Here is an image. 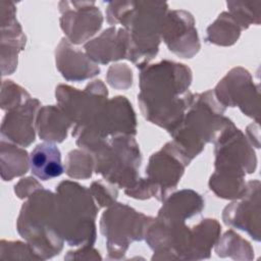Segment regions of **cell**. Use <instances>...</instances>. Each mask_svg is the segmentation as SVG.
Instances as JSON below:
<instances>
[{
	"label": "cell",
	"mask_w": 261,
	"mask_h": 261,
	"mask_svg": "<svg viewBox=\"0 0 261 261\" xmlns=\"http://www.w3.org/2000/svg\"><path fill=\"white\" fill-rule=\"evenodd\" d=\"M160 34L169 50L176 52L177 55L187 58L196 53L186 42L189 40V42L199 45L197 31L194 28V18L189 12L181 10L169 12L164 18Z\"/></svg>",
	"instance_id": "3957f363"
},
{
	"label": "cell",
	"mask_w": 261,
	"mask_h": 261,
	"mask_svg": "<svg viewBox=\"0 0 261 261\" xmlns=\"http://www.w3.org/2000/svg\"><path fill=\"white\" fill-rule=\"evenodd\" d=\"M189 162L190 160L174 143L166 144L160 152L153 154L146 168V174L154 190V197L159 201L165 199L167 193L176 187Z\"/></svg>",
	"instance_id": "7a4b0ae2"
},
{
	"label": "cell",
	"mask_w": 261,
	"mask_h": 261,
	"mask_svg": "<svg viewBox=\"0 0 261 261\" xmlns=\"http://www.w3.org/2000/svg\"><path fill=\"white\" fill-rule=\"evenodd\" d=\"M249 187L245 193L246 200L241 203H232L230 206H227L223 213V218H228L231 216H236L233 218L225 221L226 224L233 225L240 229L246 230L252 238L259 241V227L253 223L252 218H254V214L259 215V202H254V199L259 196V190L254 194V192L259 189V181H250Z\"/></svg>",
	"instance_id": "277c9868"
},
{
	"label": "cell",
	"mask_w": 261,
	"mask_h": 261,
	"mask_svg": "<svg viewBox=\"0 0 261 261\" xmlns=\"http://www.w3.org/2000/svg\"><path fill=\"white\" fill-rule=\"evenodd\" d=\"M191 71L184 64L162 61L141 73L139 102L147 119L169 130L181 121L182 112L193 101V95L179 99L191 84Z\"/></svg>",
	"instance_id": "6da1fadb"
},
{
	"label": "cell",
	"mask_w": 261,
	"mask_h": 261,
	"mask_svg": "<svg viewBox=\"0 0 261 261\" xmlns=\"http://www.w3.org/2000/svg\"><path fill=\"white\" fill-rule=\"evenodd\" d=\"M32 100H29L27 106H20L15 112H9L5 116L3 122H8L7 130L2 132V136H7L11 141L18 143L22 146H28L35 140V133L32 126L34 112L37 106L33 107L27 114L24 112L28 110Z\"/></svg>",
	"instance_id": "8992f818"
},
{
	"label": "cell",
	"mask_w": 261,
	"mask_h": 261,
	"mask_svg": "<svg viewBox=\"0 0 261 261\" xmlns=\"http://www.w3.org/2000/svg\"><path fill=\"white\" fill-rule=\"evenodd\" d=\"M30 166L33 174L42 180L57 177L64 171L61 153L52 143H41L35 147L30 155Z\"/></svg>",
	"instance_id": "5b68a950"
}]
</instances>
